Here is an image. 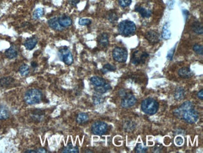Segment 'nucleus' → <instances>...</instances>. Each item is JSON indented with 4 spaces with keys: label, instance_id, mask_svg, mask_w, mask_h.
<instances>
[{
    "label": "nucleus",
    "instance_id": "obj_1",
    "mask_svg": "<svg viewBox=\"0 0 203 153\" xmlns=\"http://www.w3.org/2000/svg\"><path fill=\"white\" fill-rule=\"evenodd\" d=\"M174 115L189 124H194L199 118V114L195 110L193 104L190 101L184 102L180 107L174 111Z\"/></svg>",
    "mask_w": 203,
    "mask_h": 153
},
{
    "label": "nucleus",
    "instance_id": "obj_2",
    "mask_svg": "<svg viewBox=\"0 0 203 153\" xmlns=\"http://www.w3.org/2000/svg\"><path fill=\"white\" fill-rule=\"evenodd\" d=\"M43 98L42 92L36 89H31L26 92L24 96L25 102L29 105L37 104L41 102Z\"/></svg>",
    "mask_w": 203,
    "mask_h": 153
},
{
    "label": "nucleus",
    "instance_id": "obj_3",
    "mask_svg": "<svg viewBox=\"0 0 203 153\" xmlns=\"http://www.w3.org/2000/svg\"><path fill=\"white\" fill-rule=\"evenodd\" d=\"M159 109V103L153 99L148 98L143 101L141 103V109L146 114L154 115Z\"/></svg>",
    "mask_w": 203,
    "mask_h": 153
},
{
    "label": "nucleus",
    "instance_id": "obj_4",
    "mask_svg": "<svg viewBox=\"0 0 203 153\" xmlns=\"http://www.w3.org/2000/svg\"><path fill=\"white\" fill-rule=\"evenodd\" d=\"M119 33L124 37H129L133 35L136 30V27L134 22L130 20L121 22L118 27Z\"/></svg>",
    "mask_w": 203,
    "mask_h": 153
},
{
    "label": "nucleus",
    "instance_id": "obj_5",
    "mask_svg": "<svg viewBox=\"0 0 203 153\" xmlns=\"http://www.w3.org/2000/svg\"><path fill=\"white\" fill-rule=\"evenodd\" d=\"M108 129V126L106 123L102 121H97L92 124L91 126V131L92 134L97 136H102L105 134Z\"/></svg>",
    "mask_w": 203,
    "mask_h": 153
},
{
    "label": "nucleus",
    "instance_id": "obj_6",
    "mask_svg": "<svg viewBox=\"0 0 203 153\" xmlns=\"http://www.w3.org/2000/svg\"><path fill=\"white\" fill-rule=\"evenodd\" d=\"M114 60L119 63H125L128 58V52L126 49L121 47H116L113 51Z\"/></svg>",
    "mask_w": 203,
    "mask_h": 153
},
{
    "label": "nucleus",
    "instance_id": "obj_7",
    "mask_svg": "<svg viewBox=\"0 0 203 153\" xmlns=\"http://www.w3.org/2000/svg\"><path fill=\"white\" fill-rule=\"evenodd\" d=\"M59 57L61 61H63L67 65H70L73 62V57L72 53L66 47H61L59 49Z\"/></svg>",
    "mask_w": 203,
    "mask_h": 153
},
{
    "label": "nucleus",
    "instance_id": "obj_8",
    "mask_svg": "<svg viewBox=\"0 0 203 153\" xmlns=\"http://www.w3.org/2000/svg\"><path fill=\"white\" fill-rule=\"evenodd\" d=\"M149 57V54L147 52H141L139 50H137L134 52L131 58V62L135 65L140 64H144Z\"/></svg>",
    "mask_w": 203,
    "mask_h": 153
},
{
    "label": "nucleus",
    "instance_id": "obj_9",
    "mask_svg": "<svg viewBox=\"0 0 203 153\" xmlns=\"http://www.w3.org/2000/svg\"><path fill=\"white\" fill-rule=\"evenodd\" d=\"M137 102V99L135 96H133L130 92L123 97L121 101V106L124 108H129L133 106Z\"/></svg>",
    "mask_w": 203,
    "mask_h": 153
},
{
    "label": "nucleus",
    "instance_id": "obj_10",
    "mask_svg": "<svg viewBox=\"0 0 203 153\" xmlns=\"http://www.w3.org/2000/svg\"><path fill=\"white\" fill-rule=\"evenodd\" d=\"M147 40L151 44H156L161 41L160 35L156 31L151 30L146 33L145 35Z\"/></svg>",
    "mask_w": 203,
    "mask_h": 153
},
{
    "label": "nucleus",
    "instance_id": "obj_11",
    "mask_svg": "<svg viewBox=\"0 0 203 153\" xmlns=\"http://www.w3.org/2000/svg\"><path fill=\"white\" fill-rule=\"evenodd\" d=\"M193 72L188 67H182L178 70V75L182 79H189L193 76Z\"/></svg>",
    "mask_w": 203,
    "mask_h": 153
},
{
    "label": "nucleus",
    "instance_id": "obj_12",
    "mask_svg": "<svg viewBox=\"0 0 203 153\" xmlns=\"http://www.w3.org/2000/svg\"><path fill=\"white\" fill-rule=\"evenodd\" d=\"M49 27L55 31H62L63 30V27H62L59 22L58 18L57 17H53L50 18L48 22Z\"/></svg>",
    "mask_w": 203,
    "mask_h": 153
},
{
    "label": "nucleus",
    "instance_id": "obj_13",
    "mask_svg": "<svg viewBox=\"0 0 203 153\" xmlns=\"http://www.w3.org/2000/svg\"><path fill=\"white\" fill-rule=\"evenodd\" d=\"M58 18L60 25L63 28L68 27L72 25L71 18L66 15H62Z\"/></svg>",
    "mask_w": 203,
    "mask_h": 153
},
{
    "label": "nucleus",
    "instance_id": "obj_14",
    "mask_svg": "<svg viewBox=\"0 0 203 153\" xmlns=\"http://www.w3.org/2000/svg\"><path fill=\"white\" fill-rule=\"evenodd\" d=\"M97 42L100 46L103 47H107L109 45L108 35L106 33H103L99 35L97 38Z\"/></svg>",
    "mask_w": 203,
    "mask_h": 153
},
{
    "label": "nucleus",
    "instance_id": "obj_15",
    "mask_svg": "<svg viewBox=\"0 0 203 153\" xmlns=\"http://www.w3.org/2000/svg\"><path fill=\"white\" fill-rule=\"evenodd\" d=\"M37 43H38L37 38L35 37H33L27 39L24 43V45L28 50H31L33 48H35Z\"/></svg>",
    "mask_w": 203,
    "mask_h": 153
},
{
    "label": "nucleus",
    "instance_id": "obj_16",
    "mask_svg": "<svg viewBox=\"0 0 203 153\" xmlns=\"http://www.w3.org/2000/svg\"><path fill=\"white\" fill-rule=\"evenodd\" d=\"M90 82L95 87L102 86L106 83L105 79L97 76H94L92 77H91L90 79Z\"/></svg>",
    "mask_w": 203,
    "mask_h": 153
},
{
    "label": "nucleus",
    "instance_id": "obj_17",
    "mask_svg": "<svg viewBox=\"0 0 203 153\" xmlns=\"http://www.w3.org/2000/svg\"><path fill=\"white\" fill-rule=\"evenodd\" d=\"M136 12H138L143 18H149L152 15V12L150 10H146L141 7H137L135 8Z\"/></svg>",
    "mask_w": 203,
    "mask_h": 153
},
{
    "label": "nucleus",
    "instance_id": "obj_18",
    "mask_svg": "<svg viewBox=\"0 0 203 153\" xmlns=\"http://www.w3.org/2000/svg\"><path fill=\"white\" fill-rule=\"evenodd\" d=\"M192 30L197 35H202L203 33V27L199 22H194L191 26Z\"/></svg>",
    "mask_w": 203,
    "mask_h": 153
},
{
    "label": "nucleus",
    "instance_id": "obj_19",
    "mask_svg": "<svg viewBox=\"0 0 203 153\" xmlns=\"http://www.w3.org/2000/svg\"><path fill=\"white\" fill-rule=\"evenodd\" d=\"M62 152L64 153H78L79 152V148L73 146L71 143H69L66 146H65L62 151Z\"/></svg>",
    "mask_w": 203,
    "mask_h": 153
},
{
    "label": "nucleus",
    "instance_id": "obj_20",
    "mask_svg": "<svg viewBox=\"0 0 203 153\" xmlns=\"http://www.w3.org/2000/svg\"><path fill=\"white\" fill-rule=\"evenodd\" d=\"M111 89V87L110 86V84H105V85L102 86H98V87H95L94 90L96 92L101 94H103L106 92H107L109 90H110Z\"/></svg>",
    "mask_w": 203,
    "mask_h": 153
},
{
    "label": "nucleus",
    "instance_id": "obj_21",
    "mask_svg": "<svg viewBox=\"0 0 203 153\" xmlns=\"http://www.w3.org/2000/svg\"><path fill=\"white\" fill-rule=\"evenodd\" d=\"M15 80L11 76H7L0 79V86L2 87H8L14 82Z\"/></svg>",
    "mask_w": 203,
    "mask_h": 153
},
{
    "label": "nucleus",
    "instance_id": "obj_22",
    "mask_svg": "<svg viewBox=\"0 0 203 153\" xmlns=\"http://www.w3.org/2000/svg\"><path fill=\"white\" fill-rule=\"evenodd\" d=\"M89 117L88 115L86 113L81 112L79 113L76 117V122L79 124H83L86 123L88 121Z\"/></svg>",
    "mask_w": 203,
    "mask_h": 153
},
{
    "label": "nucleus",
    "instance_id": "obj_23",
    "mask_svg": "<svg viewBox=\"0 0 203 153\" xmlns=\"http://www.w3.org/2000/svg\"><path fill=\"white\" fill-rule=\"evenodd\" d=\"M5 55L9 59H13L18 56V52L14 47H12L6 50Z\"/></svg>",
    "mask_w": 203,
    "mask_h": 153
},
{
    "label": "nucleus",
    "instance_id": "obj_24",
    "mask_svg": "<svg viewBox=\"0 0 203 153\" xmlns=\"http://www.w3.org/2000/svg\"><path fill=\"white\" fill-rule=\"evenodd\" d=\"M10 117L8 109L5 106H0V120H5Z\"/></svg>",
    "mask_w": 203,
    "mask_h": 153
},
{
    "label": "nucleus",
    "instance_id": "obj_25",
    "mask_svg": "<svg viewBox=\"0 0 203 153\" xmlns=\"http://www.w3.org/2000/svg\"><path fill=\"white\" fill-rule=\"evenodd\" d=\"M185 96V91L182 87H178L176 89L174 93V98L177 101L182 99Z\"/></svg>",
    "mask_w": 203,
    "mask_h": 153
},
{
    "label": "nucleus",
    "instance_id": "obj_26",
    "mask_svg": "<svg viewBox=\"0 0 203 153\" xmlns=\"http://www.w3.org/2000/svg\"><path fill=\"white\" fill-rule=\"evenodd\" d=\"M44 114H45L44 112L41 111V110H36L33 112L31 116L33 117V119L34 120L37 121H41L43 119Z\"/></svg>",
    "mask_w": 203,
    "mask_h": 153
},
{
    "label": "nucleus",
    "instance_id": "obj_27",
    "mask_svg": "<svg viewBox=\"0 0 203 153\" xmlns=\"http://www.w3.org/2000/svg\"><path fill=\"white\" fill-rule=\"evenodd\" d=\"M162 37L165 40H168L171 37V32L169 28L168 23H166L163 28L162 32Z\"/></svg>",
    "mask_w": 203,
    "mask_h": 153
},
{
    "label": "nucleus",
    "instance_id": "obj_28",
    "mask_svg": "<svg viewBox=\"0 0 203 153\" xmlns=\"http://www.w3.org/2000/svg\"><path fill=\"white\" fill-rule=\"evenodd\" d=\"M19 72L22 76H27L30 73V68L28 65L23 64L19 68Z\"/></svg>",
    "mask_w": 203,
    "mask_h": 153
},
{
    "label": "nucleus",
    "instance_id": "obj_29",
    "mask_svg": "<svg viewBox=\"0 0 203 153\" xmlns=\"http://www.w3.org/2000/svg\"><path fill=\"white\" fill-rule=\"evenodd\" d=\"M92 101L95 105H99L103 102L104 98L101 96V94H99L97 92L96 94H94L92 97Z\"/></svg>",
    "mask_w": 203,
    "mask_h": 153
},
{
    "label": "nucleus",
    "instance_id": "obj_30",
    "mask_svg": "<svg viewBox=\"0 0 203 153\" xmlns=\"http://www.w3.org/2000/svg\"><path fill=\"white\" fill-rule=\"evenodd\" d=\"M44 13H45L44 10L41 8H37L36 10H35V12H33V17L34 19L38 20V19H40L41 17H42L43 16Z\"/></svg>",
    "mask_w": 203,
    "mask_h": 153
},
{
    "label": "nucleus",
    "instance_id": "obj_31",
    "mask_svg": "<svg viewBox=\"0 0 203 153\" xmlns=\"http://www.w3.org/2000/svg\"><path fill=\"white\" fill-rule=\"evenodd\" d=\"M116 70V67L114 65H112L111 64H106L103 66V68L101 69V72L103 73H106L108 72H113Z\"/></svg>",
    "mask_w": 203,
    "mask_h": 153
},
{
    "label": "nucleus",
    "instance_id": "obj_32",
    "mask_svg": "<svg viewBox=\"0 0 203 153\" xmlns=\"http://www.w3.org/2000/svg\"><path fill=\"white\" fill-rule=\"evenodd\" d=\"M148 150V147L145 146H143L141 143L137 144L136 148H135V152L137 153H144L146 152Z\"/></svg>",
    "mask_w": 203,
    "mask_h": 153
},
{
    "label": "nucleus",
    "instance_id": "obj_33",
    "mask_svg": "<svg viewBox=\"0 0 203 153\" xmlns=\"http://www.w3.org/2000/svg\"><path fill=\"white\" fill-rule=\"evenodd\" d=\"M193 50L195 53H196L198 55H203V47L201 45L199 44H195L193 46Z\"/></svg>",
    "mask_w": 203,
    "mask_h": 153
},
{
    "label": "nucleus",
    "instance_id": "obj_34",
    "mask_svg": "<svg viewBox=\"0 0 203 153\" xmlns=\"http://www.w3.org/2000/svg\"><path fill=\"white\" fill-rule=\"evenodd\" d=\"M131 2L132 0H118L120 5L123 8L129 7L131 4Z\"/></svg>",
    "mask_w": 203,
    "mask_h": 153
},
{
    "label": "nucleus",
    "instance_id": "obj_35",
    "mask_svg": "<svg viewBox=\"0 0 203 153\" xmlns=\"http://www.w3.org/2000/svg\"><path fill=\"white\" fill-rule=\"evenodd\" d=\"M108 20L111 23H115L118 21V17L115 12H111L108 15Z\"/></svg>",
    "mask_w": 203,
    "mask_h": 153
},
{
    "label": "nucleus",
    "instance_id": "obj_36",
    "mask_svg": "<svg viewBox=\"0 0 203 153\" xmlns=\"http://www.w3.org/2000/svg\"><path fill=\"white\" fill-rule=\"evenodd\" d=\"M91 23V20L87 18H81L79 20V24L81 26H86L89 25Z\"/></svg>",
    "mask_w": 203,
    "mask_h": 153
},
{
    "label": "nucleus",
    "instance_id": "obj_37",
    "mask_svg": "<svg viewBox=\"0 0 203 153\" xmlns=\"http://www.w3.org/2000/svg\"><path fill=\"white\" fill-rule=\"evenodd\" d=\"M135 127V126L134 124H133L132 122H127L126 124V126H125V129H126V131H133Z\"/></svg>",
    "mask_w": 203,
    "mask_h": 153
},
{
    "label": "nucleus",
    "instance_id": "obj_38",
    "mask_svg": "<svg viewBox=\"0 0 203 153\" xmlns=\"http://www.w3.org/2000/svg\"><path fill=\"white\" fill-rule=\"evenodd\" d=\"M175 48H176V46H174L172 48H171L169 51V52L168 53V56H167V58H168V60H172V58L173 57V55H174V51H175Z\"/></svg>",
    "mask_w": 203,
    "mask_h": 153
},
{
    "label": "nucleus",
    "instance_id": "obj_39",
    "mask_svg": "<svg viewBox=\"0 0 203 153\" xmlns=\"http://www.w3.org/2000/svg\"><path fill=\"white\" fill-rule=\"evenodd\" d=\"M128 92H127V91H126V90H125V89H121V90H120V91H119V95H120V96L121 97H124L125 96H126L127 94H128Z\"/></svg>",
    "mask_w": 203,
    "mask_h": 153
},
{
    "label": "nucleus",
    "instance_id": "obj_40",
    "mask_svg": "<svg viewBox=\"0 0 203 153\" xmlns=\"http://www.w3.org/2000/svg\"><path fill=\"white\" fill-rule=\"evenodd\" d=\"M182 142H183V139H182V138L181 137L178 136V137H176V143L177 144V145L181 146L182 144Z\"/></svg>",
    "mask_w": 203,
    "mask_h": 153
},
{
    "label": "nucleus",
    "instance_id": "obj_41",
    "mask_svg": "<svg viewBox=\"0 0 203 153\" xmlns=\"http://www.w3.org/2000/svg\"><path fill=\"white\" fill-rule=\"evenodd\" d=\"M79 2L80 0H69V3L73 6H76Z\"/></svg>",
    "mask_w": 203,
    "mask_h": 153
},
{
    "label": "nucleus",
    "instance_id": "obj_42",
    "mask_svg": "<svg viewBox=\"0 0 203 153\" xmlns=\"http://www.w3.org/2000/svg\"><path fill=\"white\" fill-rule=\"evenodd\" d=\"M197 97H198L199 99H201V100H203V91L201 90V91H199V92L197 93Z\"/></svg>",
    "mask_w": 203,
    "mask_h": 153
},
{
    "label": "nucleus",
    "instance_id": "obj_43",
    "mask_svg": "<svg viewBox=\"0 0 203 153\" xmlns=\"http://www.w3.org/2000/svg\"><path fill=\"white\" fill-rule=\"evenodd\" d=\"M156 146V147H154V152H160V151H161V149H160V147H163L162 145L160 144V145H158V146Z\"/></svg>",
    "mask_w": 203,
    "mask_h": 153
},
{
    "label": "nucleus",
    "instance_id": "obj_44",
    "mask_svg": "<svg viewBox=\"0 0 203 153\" xmlns=\"http://www.w3.org/2000/svg\"><path fill=\"white\" fill-rule=\"evenodd\" d=\"M36 153H43V152H46V149H43V148H39V149H38L37 150H36Z\"/></svg>",
    "mask_w": 203,
    "mask_h": 153
},
{
    "label": "nucleus",
    "instance_id": "obj_45",
    "mask_svg": "<svg viewBox=\"0 0 203 153\" xmlns=\"http://www.w3.org/2000/svg\"><path fill=\"white\" fill-rule=\"evenodd\" d=\"M31 67H33V68H36L37 67H38V63L36 62H31Z\"/></svg>",
    "mask_w": 203,
    "mask_h": 153
},
{
    "label": "nucleus",
    "instance_id": "obj_46",
    "mask_svg": "<svg viewBox=\"0 0 203 153\" xmlns=\"http://www.w3.org/2000/svg\"><path fill=\"white\" fill-rule=\"evenodd\" d=\"M25 152H28V153H36V150H27L25 151Z\"/></svg>",
    "mask_w": 203,
    "mask_h": 153
}]
</instances>
